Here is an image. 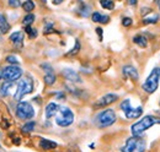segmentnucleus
<instances>
[{"label":"nucleus","mask_w":160,"mask_h":152,"mask_svg":"<svg viewBox=\"0 0 160 152\" xmlns=\"http://www.w3.org/2000/svg\"><path fill=\"white\" fill-rule=\"evenodd\" d=\"M157 124H160V118L153 116V115H147V116L142 118L139 121H137L136 124L132 125L131 131L134 136H140L149 128H152L153 125H157Z\"/></svg>","instance_id":"nucleus-1"},{"label":"nucleus","mask_w":160,"mask_h":152,"mask_svg":"<svg viewBox=\"0 0 160 152\" xmlns=\"http://www.w3.org/2000/svg\"><path fill=\"white\" fill-rule=\"evenodd\" d=\"M160 82V68H154L152 70V73L147 77V80L144 81L142 88L147 92V93H154L158 87H159Z\"/></svg>","instance_id":"nucleus-2"},{"label":"nucleus","mask_w":160,"mask_h":152,"mask_svg":"<svg viewBox=\"0 0 160 152\" xmlns=\"http://www.w3.org/2000/svg\"><path fill=\"white\" fill-rule=\"evenodd\" d=\"M145 140L140 136H132L127 139L124 146L121 149L122 152H144L145 151Z\"/></svg>","instance_id":"nucleus-3"},{"label":"nucleus","mask_w":160,"mask_h":152,"mask_svg":"<svg viewBox=\"0 0 160 152\" xmlns=\"http://www.w3.org/2000/svg\"><path fill=\"white\" fill-rule=\"evenodd\" d=\"M116 121V113L112 109H105L101 113H99L95 118V124L98 128H108Z\"/></svg>","instance_id":"nucleus-4"},{"label":"nucleus","mask_w":160,"mask_h":152,"mask_svg":"<svg viewBox=\"0 0 160 152\" xmlns=\"http://www.w3.org/2000/svg\"><path fill=\"white\" fill-rule=\"evenodd\" d=\"M74 121V113L68 107H59L56 114V123L62 128L72 125Z\"/></svg>","instance_id":"nucleus-5"},{"label":"nucleus","mask_w":160,"mask_h":152,"mask_svg":"<svg viewBox=\"0 0 160 152\" xmlns=\"http://www.w3.org/2000/svg\"><path fill=\"white\" fill-rule=\"evenodd\" d=\"M32 91H33V81H32V78L25 77V78H21L20 80L14 97H15L16 101H20L22 97H25L26 95L31 93Z\"/></svg>","instance_id":"nucleus-6"},{"label":"nucleus","mask_w":160,"mask_h":152,"mask_svg":"<svg viewBox=\"0 0 160 152\" xmlns=\"http://www.w3.org/2000/svg\"><path fill=\"white\" fill-rule=\"evenodd\" d=\"M22 75V70L20 66L18 65H10L2 69L1 71V78L5 82H14L16 80H19Z\"/></svg>","instance_id":"nucleus-7"},{"label":"nucleus","mask_w":160,"mask_h":152,"mask_svg":"<svg viewBox=\"0 0 160 152\" xmlns=\"http://www.w3.org/2000/svg\"><path fill=\"white\" fill-rule=\"evenodd\" d=\"M16 115L19 119L28 120L35 116V109L28 102H20L16 107Z\"/></svg>","instance_id":"nucleus-8"},{"label":"nucleus","mask_w":160,"mask_h":152,"mask_svg":"<svg viewBox=\"0 0 160 152\" xmlns=\"http://www.w3.org/2000/svg\"><path fill=\"white\" fill-rule=\"evenodd\" d=\"M121 109L123 111V113H124L127 119L139 118L140 115H142V113H143V108L142 107H137V108H132L131 107V101L129 99H124L121 103Z\"/></svg>","instance_id":"nucleus-9"},{"label":"nucleus","mask_w":160,"mask_h":152,"mask_svg":"<svg viewBox=\"0 0 160 152\" xmlns=\"http://www.w3.org/2000/svg\"><path fill=\"white\" fill-rule=\"evenodd\" d=\"M118 99V96L113 95V93H107V95L102 96L101 98H99V101H96L94 103L95 108H105L110 104H112L113 102H116Z\"/></svg>","instance_id":"nucleus-10"},{"label":"nucleus","mask_w":160,"mask_h":152,"mask_svg":"<svg viewBox=\"0 0 160 152\" xmlns=\"http://www.w3.org/2000/svg\"><path fill=\"white\" fill-rule=\"evenodd\" d=\"M122 73H123V75L126 76V77H129V78H132L133 81H138V78H139V75H138L137 69L133 68V66H131V65H126V66H123Z\"/></svg>","instance_id":"nucleus-11"},{"label":"nucleus","mask_w":160,"mask_h":152,"mask_svg":"<svg viewBox=\"0 0 160 152\" xmlns=\"http://www.w3.org/2000/svg\"><path fill=\"white\" fill-rule=\"evenodd\" d=\"M63 76L68 80V81H72V82H75V83H80L81 82V78L78 75V73H75L73 69H64L63 70Z\"/></svg>","instance_id":"nucleus-12"},{"label":"nucleus","mask_w":160,"mask_h":152,"mask_svg":"<svg viewBox=\"0 0 160 152\" xmlns=\"http://www.w3.org/2000/svg\"><path fill=\"white\" fill-rule=\"evenodd\" d=\"M10 40H11V43L15 47H18L20 49L21 47H22V43H23V32H15V33H12L10 36Z\"/></svg>","instance_id":"nucleus-13"},{"label":"nucleus","mask_w":160,"mask_h":152,"mask_svg":"<svg viewBox=\"0 0 160 152\" xmlns=\"http://www.w3.org/2000/svg\"><path fill=\"white\" fill-rule=\"evenodd\" d=\"M58 108H59V106L57 103H54V102L48 103L47 107H46V118L51 119L52 116H54L57 114V112H58Z\"/></svg>","instance_id":"nucleus-14"},{"label":"nucleus","mask_w":160,"mask_h":152,"mask_svg":"<svg viewBox=\"0 0 160 152\" xmlns=\"http://www.w3.org/2000/svg\"><path fill=\"white\" fill-rule=\"evenodd\" d=\"M91 19L94 22H99V23H108L110 22V17L107 15H101L100 12H94L91 15Z\"/></svg>","instance_id":"nucleus-15"},{"label":"nucleus","mask_w":160,"mask_h":152,"mask_svg":"<svg viewBox=\"0 0 160 152\" xmlns=\"http://www.w3.org/2000/svg\"><path fill=\"white\" fill-rule=\"evenodd\" d=\"M40 146L42 149H44V150H53V149L57 147V142L51 141V140H47V139H41Z\"/></svg>","instance_id":"nucleus-16"},{"label":"nucleus","mask_w":160,"mask_h":152,"mask_svg":"<svg viewBox=\"0 0 160 152\" xmlns=\"http://www.w3.org/2000/svg\"><path fill=\"white\" fill-rule=\"evenodd\" d=\"M133 42H134L137 45H139L140 48H145V47L148 45V40H147V38L144 37V36H142V35L134 36V37H133Z\"/></svg>","instance_id":"nucleus-17"},{"label":"nucleus","mask_w":160,"mask_h":152,"mask_svg":"<svg viewBox=\"0 0 160 152\" xmlns=\"http://www.w3.org/2000/svg\"><path fill=\"white\" fill-rule=\"evenodd\" d=\"M9 30H10V25L8 23L5 16L0 14V32H1V33H8Z\"/></svg>","instance_id":"nucleus-18"},{"label":"nucleus","mask_w":160,"mask_h":152,"mask_svg":"<svg viewBox=\"0 0 160 152\" xmlns=\"http://www.w3.org/2000/svg\"><path fill=\"white\" fill-rule=\"evenodd\" d=\"M158 21H159V15L158 14H153L152 16L144 17L143 19V23L144 25H152V23H157Z\"/></svg>","instance_id":"nucleus-19"},{"label":"nucleus","mask_w":160,"mask_h":152,"mask_svg":"<svg viewBox=\"0 0 160 152\" xmlns=\"http://www.w3.org/2000/svg\"><path fill=\"white\" fill-rule=\"evenodd\" d=\"M22 7H23V10L26 11V12H31L33 9H35V2L32 1V0H26L23 4H22Z\"/></svg>","instance_id":"nucleus-20"},{"label":"nucleus","mask_w":160,"mask_h":152,"mask_svg":"<svg viewBox=\"0 0 160 152\" xmlns=\"http://www.w3.org/2000/svg\"><path fill=\"white\" fill-rule=\"evenodd\" d=\"M100 5L106 10H113L115 2L112 0H100Z\"/></svg>","instance_id":"nucleus-21"},{"label":"nucleus","mask_w":160,"mask_h":152,"mask_svg":"<svg viewBox=\"0 0 160 152\" xmlns=\"http://www.w3.org/2000/svg\"><path fill=\"white\" fill-rule=\"evenodd\" d=\"M44 82L48 85V86H52L54 82H56V75L54 73H48L44 75Z\"/></svg>","instance_id":"nucleus-22"},{"label":"nucleus","mask_w":160,"mask_h":152,"mask_svg":"<svg viewBox=\"0 0 160 152\" xmlns=\"http://www.w3.org/2000/svg\"><path fill=\"white\" fill-rule=\"evenodd\" d=\"M25 31H26V33L28 35V37L31 38V39H33V38L37 37V35H38V32H37V30L36 28H32V27H30V26H26V28H25Z\"/></svg>","instance_id":"nucleus-23"},{"label":"nucleus","mask_w":160,"mask_h":152,"mask_svg":"<svg viewBox=\"0 0 160 152\" xmlns=\"http://www.w3.org/2000/svg\"><path fill=\"white\" fill-rule=\"evenodd\" d=\"M79 50H80V42L77 39V40H75V45H74V48H73L70 52H68L65 55H67V57H73V55H75Z\"/></svg>","instance_id":"nucleus-24"},{"label":"nucleus","mask_w":160,"mask_h":152,"mask_svg":"<svg viewBox=\"0 0 160 152\" xmlns=\"http://www.w3.org/2000/svg\"><path fill=\"white\" fill-rule=\"evenodd\" d=\"M12 86V82H5L0 90V95L1 96H8L9 95V88Z\"/></svg>","instance_id":"nucleus-25"},{"label":"nucleus","mask_w":160,"mask_h":152,"mask_svg":"<svg viewBox=\"0 0 160 152\" xmlns=\"http://www.w3.org/2000/svg\"><path fill=\"white\" fill-rule=\"evenodd\" d=\"M33 21H35V15H33V14H28V15L25 16V19L22 21V25H23V26H30Z\"/></svg>","instance_id":"nucleus-26"},{"label":"nucleus","mask_w":160,"mask_h":152,"mask_svg":"<svg viewBox=\"0 0 160 152\" xmlns=\"http://www.w3.org/2000/svg\"><path fill=\"white\" fill-rule=\"evenodd\" d=\"M35 121H30V123H27V124H25L23 126H22V131H25V133H30V131H32L33 129H35Z\"/></svg>","instance_id":"nucleus-27"},{"label":"nucleus","mask_w":160,"mask_h":152,"mask_svg":"<svg viewBox=\"0 0 160 152\" xmlns=\"http://www.w3.org/2000/svg\"><path fill=\"white\" fill-rule=\"evenodd\" d=\"M6 61H8L9 64H12V65H18V64H19V59L16 57H14V55L6 57Z\"/></svg>","instance_id":"nucleus-28"},{"label":"nucleus","mask_w":160,"mask_h":152,"mask_svg":"<svg viewBox=\"0 0 160 152\" xmlns=\"http://www.w3.org/2000/svg\"><path fill=\"white\" fill-rule=\"evenodd\" d=\"M41 68L46 71V74H48V73H53V69H52V66H51L49 64H42Z\"/></svg>","instance_id":"nucleus-29"},{"label":"nucleus","mask_w":160,"mask_h":152,"mask_svg":"<svg viewBox=\"0 0 160 152\" xmlns=\"http://www.w3.org/2000/svg\"><path fill=\"white\" fill-rule=\"evenodd\" d=\"M122 25H123L124 27H129V26L132 25V19H131V17H123Z\"/></svg>","instance_id":"nucleus-30"},{"label":"nucleus","mask_w":160,"mask_h":152,"mask_svg":"<svg viewBox=\"0 0 160 152\" xmlns=\"http://www.w3.org/2000/svg\"><path fill=\"white\" fill-rule=\"evenodd\" d=\"M9 5L11 6V7H19L21 5V2H20V0H9Z\"/></svg>","instance_id":"nucleus-31"},{"label":"nucleus","mask_w":160,"mask_h":152,"mask_svg":"<svg viewBox=\"0 0 160 152\" xmlns=\"http://www.w3.org/2000/svg\"><path fill=\"white\" fill-rule=\"evenodd\" d=\"M52 31H53V25H52V23H47V25L44 26V31H43V32L47 35V33H49V32H52Z\"/></svg>","instance_id":"nucleus-32"},{"label":"nucleus","mask_w":160,"mask_h":152,"mask_svg":"<svg viewBox=\"0 0 160 152\" xmlns=\"http://www.w3.org/2000/svg\"><path fill=\"white\" fill-rule=\"evenodd\" d=\"M153 12V10L150 9V7H143L142 9V15H145V14H152Z\"/></svg>","instance_id":"nucleus-33"},{"label":"nucleus","mask_w":160,"mask_h":152,"mask_svg":"<svg viewBox=\"0 0 160 152\" xmlns=\"http://www.w3.org/2000/svg\"><path fill=\"white\" fill-rule=\"evenodd\" d=\"M96 33L99 35V39L102 40V28H101V27H98V28H96Z\"/></svg>","instance_id":"nucleus-34"},{"label":"nucleus","mask_w":160,"mask_h":152,"mask_svg":"<svg viewBox=\"0 0 160 152\" xmlns=\"http://www.w3.org/2000/svg\"><path fill=\"white\" fill-rule=\"evenodd\" d=\"M63 1H64V0H53V4H54V5H59Z\"/></svg>","instance_id":"nucleus-35"},{"label":"nucleus","mask_w":160,"mask_h":152,"mask_svg":"<svg viewBox=\"0 0 160 152\" xmlns=\"http://www.w3.org/2000/svg\"><path fill=\"white\" fill-rule=\"evenodd\" d=\"M128 2H129V5H136L137 4V0H129Z\"/></svg>","instance_id":"nucleus-36"},{"label":"nucleus","mask_w":160,"mask_h":152,"mask_svg":"<svg viewBox=\"0 0 160 152\" xmlns=\"http://www.w3.org/2000/svg\"><path fill=\"white\" fill-rule=\"evenodd\" d=\"M158 7H159V10H160V0H158Z\"/></svg>","instance_id":"nucleus-37"},{"label":"nucleus","mask_w":160,"mask_h":152,"mask_svg":"<svg viewBox=\"0 0 160 152\" xmlns=\"http://www.w3.org/2000/svg\"><path fill=\"white\" fill-rule=\"evenodd\" d=\"M42 1H43V2H46V0H42Z\"/></svg>","instance_id":"nucleus-38"},{"label":"nucleus","mask_w":160,"mask_h":152,"mask_svg":"<svg viewBox=\"0 0 160 152\" xmlns=\"http://www.w3.org/2000/svg\"><path fill=\"white\" fill-rule=\"evenodd\" d=\"M0 78H1V73H0Z\"/></svg>","instance_id":"nucleus-39"}]
</instances>
